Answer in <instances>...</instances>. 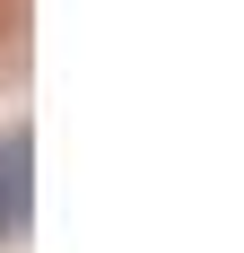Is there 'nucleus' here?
<instances>
[{
	"mask_svg": "<svg viewBox=\"0 0 244 253\" xmlns=\"http://www.w3.org/2000/svg\"><path fill=\"white\" fill-rule=\"evenodd\" d=\"M26 166H35V140H26V131H0V245H9V236L26 227V210H35V175H26Z\"/></svg>",
	"mask_w": 244,
	"mask_h": 253,
	"instance_id": "f257e3e1",
	"label": "nucleus"
}]
</instances>
